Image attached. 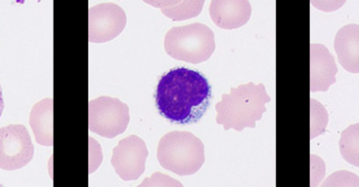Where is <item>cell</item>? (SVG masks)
I'll use <instances>...</instances> for the list:
<instances>
[{
    "label": "cell",
    "mask_w": 359,
    "mask_h": 187,
    "mask_svg": "<svg viewBox=\"0 0 359 187\" xmlns=\"http://www.w3.org/2000/svg\"><path fill=\"white\" fill-rule=\"evenodd\" d=\"M164 48L177 60L198 65L208 60L215 52V33L198 22L175 27L166 33Z\"/></svg>",
    "instance_id": "obj_4"
},
{
    "label": "cell",
    "mask_w": 359,
    "mask_h": 187,
    "mask_svg": "<svg viewBox=\"0 0 359 187\" xmlns=\"http://www.w3.org/2000/svg\"><path fill=\"white\" fill-rule=\"evenodd\" d=\"M53 105L52 98H44L33 106L29 114V125L33 129L36 142L46 148H50L54 143Z\"/></svg>",
    "instance_id": "obj_12"
},
{
    "label": "cell",
    "mask_w": 359,
    "mask_h": 187,
    "mask_svg": "<svg viewBox=\"0 0 359 187\" xmlns=\"http://www.w3.org/2000/svg\"><path fill=\"white\" fill-rule=\"evenodd\" d=\"M147 4L159 6L162 13L174 21H183L198 16L202 12L204 1H145Z\"/></svg>",
    "instance_id": "obj_13"
},
{
    "label": "cell",
    "mask_w": 359,
    "mask_h": 187,
    "mask_svg": "<svg viewBox=\"0 0 359 187\" xmlns=\"http://www.w3.org/2000/svg\"><path fill=\"white\" fill-rule=\"evenodd\" d=\"M334 49L341 67L352 74L359 73V25L350 23L337 32Z\"/></svg>",
    "instance_id": "obj_11"
},
{
    "label": "cell",
    "mask_w": 359,
    "mask_h": 187,
    "mask_svg": "<svg viewBox=\"0 0 359 187\" xmlns=\"http://www.w3.org/2000/svg\"><path fill=\"white\" fill-rule=\"evenodd\" d=\"M212 90L203 74L177 67L162 76L156 92L158 112L174 124L198 122L210 106Z\"/></svg>",
    "instance_id": "obj_1"
},
{
    "label": "cell",
    "mask_w": 359,
    "mask_h": 187,
    "mask_svg": "<svg viewBox=\"0 0 359 187\" xmlns=\"http://www.w3.org/2000/svg\"><path fill=\"white\" fill-rule=\"evenodd\" d=\"M271 101L263 84L249 82L238 88L230 89V94H224L215 105L217 123L223 125L225 131H244L246 127L255 129L257 121L262 120L267 110L266 104Z\"/></svg>",
    "instance_id": "obj_2"
},
{
    "label": "cell",
    "mask_w": 359,
    "mask_h": 187,
    "mask_svg": "<svg viewBox=\"0 0 359 187\" xmlns=\"http://www.w3.org/2000/svg\"><path fill=\"white\" fill-rule=\"evenodd\" d=\"M329 123V115L320 101L311 99V139L324 135Z\"/></svg>",
    "instance_id": "obj_15"
},
{
    "label": "cell",
    "mask_w": 359,
    "mask_h": 187,
    "mask_svg": "<svg viewBox=\"0 0 359 187\" xmlns=\"http://www.w3.org/2000/svg\"><path fill=\"white\" fill-rule=\"evenodd\" d=\"M149 155L144 140L132 135L120 140L114 148L111 165L123 181H135L144 173Z\"/></svg>",
    "instance_id": "obj_7"
},
{
    "label": "cell",
    "mask_w": 359,
    "mask_h": 187,
    "mask_svg": "<svg viewBox=\"0 0 359 187\" xmlns=\"http://www.w3.org/2000/svg\"><path fill=\"white\" fill-rule=\"evenodd\" d=\"M326 173V167L322 158L311 155V186H318L322 183Z\"/></svg>",
    "instance_id": "obj_17"
},
{
    "label": "cell",
    "mask_w": 359,
    "mask_h": 187,
    "mask_svg": "<svg viewBox=\"0 0 359 187\" xmlns=\"http://www.w3.org/2000/svg\"><path fill=\"white\" fill-rule=\"evenodd\" d=\"M209 13L217 27L234 30L250 20L252 8L247 0H215L210 2Z\"/></svg>",
    "instance_id": "obj_9"
},
{
    "label": "cell",
    "mask_w": 359,
    "mask_h": 187,
    "mask_svg": "<svg viewBox=\"0 0 359 187\" xmlns=\"http://www.w3.org/2000/svg\"><path fill=\"white\" fill-rule=\"evenodd\" d=\"M130 121V108L117 98L103 96L88 103V127L101 137L113 139L121 135Z\"/></svg>",
    "instance_id": "obj_5"
},
{
    "label": "cell",
    "mask_w": 359,
    "mask_h": 187,
    "mask_svg": "<svg viewBox=\"0 0 359 187\" xmlns=\"http://www.w3.org/2000/svg\"><path fill=\"white\" fill-rule=\"evenodd\" d=\"M157 157L163 169L176 175H194L205 162L204 144L189 131H170L160 140Z\"/></svg>",
    "instance_id": "obj_3"
},
{
    "label": "cell",
    "mask_w": 359,
    "mask_h": 187,
    "mask_svg": "<svg viewBox=\"0 0 359 187\" xmlns=\"http://www.w3.org/2000/svg\"><path fill=\"white\" fill-rule=\"evenodd\" d=\"M4 110V94H2L1 86H0V118H1L2 112Z\"/></svg>",
    "instance_id": "obj_20"
},
{
    "label": "cell",
    "mask_w": 359,
    "mask_h": 187,
    "mask_svg": "<svg viewBox=\"0 0 359 187\" xmlns=\"http://www.w3.org/2000/svg\"><path fill=\"white\" fill-rule=\"evenodd\" d=\"M323 186H359V178L355 174L347 171L337 172L329 176Z\"/></svg>",
    "instance_id": "obj_16"
},
{
    "label": "cell",
    "mask_w": 359,
    "mask_h": 187,
    "mask_svg": "<svg viewBox=\"0 0 359 187\" xmlns=\"http://www.w3.org/2000/svg\"><path fill=\"white\" fill-rule=\"evenodd\" d=\"M34 150L25 125L10 124L0 129V169L11 172L27 167L33 160Z\"/></svg>",
    "instance_id": "obj_6"
},
{
    "label": "cell",
    "mask_w": 359,
    "mask_h": 187,
    "mask_svg": "<svg viewBox=\"0 0 359 187\" xmlns=\"http://www.w3.org/2000/svg\"><path fill=\"white\" fill-rule=\"evenodd\" d=\"M126 14L111 2L96 4L88 11V40L95 44L111 41L126 29Z\"/></svg>",
    "instance_id": "obj_8"
},
{
    "label": "cell",
    "mask_w": 359,
    "mask_h": 187,
    "mask_svg": "<svg viewBox=\"0 0 359 187\" xmlns=\"http://www.w3.org/2000/svg\"><path fill=\"white\" fill-rule=\"evenodd\" d=\"M339 150L349 165L359 167V123L350 125L341 133Z\"/></svg>",
    "instance_id": "obj_14"
},
{
    "label": "cell",
    "mask_w": 359,
    "mask_h": 187,
    "mask_svg": "<svg viewBox=\"0 0 359 187\" xmlns=\"http://www.w3.org/2000/svg\"><path fill=\"white\" fill-rule=\"evenodd\" d=\"M345 4L346 1H312V4L323 12H334Z\"/></svg>",
    "instance_id": "obj_19"
},
{
    "label": "cell",
    "mask_w": 359,
    "mask_h": 187,
    "mask_svg": "<svg viewBox=\"0 0 359 187\" xmlns=\"http://www.w3.org/2000/svg\"><path fill=\"white\" fill-rule=\"evenodd\" d=\"M311 92H327L337 82L339 73L334 56L324 44H312Z\"/></svg>",
    "instance_id": "obj_10"
},
{
    "label": "cell",
    "mask_w": 359,
    "mask_h": 187,
    "mask_svg": "<svg viewBox=\"0 0 359 187\" xmlns=\"http://www.w3.org/2000/svg\"><path fill=\"white\" fill-rule=\"evenodd\" d=\"M183 186V184L180 183L179 181H176V180L172 179L170 176L168 175H162L160 173H156L151 179L147 180L141 183L140 186Z\"/></svg>",
    "instance_id": "obj_18"
}]
</instances>
